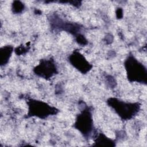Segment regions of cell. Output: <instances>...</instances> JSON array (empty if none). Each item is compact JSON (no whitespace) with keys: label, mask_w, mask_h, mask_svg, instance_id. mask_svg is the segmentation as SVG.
<instances>
[{"label":"cell","mask_w":147,"mask_h":147,"mask_svg":"<svg viewBox=\"0 0 147 147\" xmlns=\"http://www.w3.org/2000/svg\"><path fill=\"white\" fill-rule=\"evenodd\" d=\"M107 103L122 119L125 121L129 120L136 115L141 106L138 102H126L116 98H109L107 100Z\"/></svg>","instance_id":"1"},{"label":"cell","mask_w":147,"mask_h":147,"mask_svg":"<svg viewBox=\"0 0 147 147\" xmlns=\"http://www.w3.org/2000/svg\"><path fill=\"white\" fill-rule=\"evenodd\" d=\"M124 66L129 81L146 83V68L133 55L127 56L124 62Z\"/></svg>","instance_id":"2"},{"label":"cell","mask_w":147,"mask_h":147,"mask_svg":"<svg viewBox=\"0 0 147 147\" xmlns=\"http://www.w3.org/2000/svg\"><path fill=\"white\" fill-rule=\"evenodd\" d=\"M28 116L29 117H36L40 119H45L58 112V110L56 107L41 100L30 99L28 102Z\"/></svg>","instance_id":"3"},{"label":"cell","mask_w":147,"mask_h":147,"mask_svg":"<svg viewBox=\"0 0 147 147\" xmlns=\"http://www.w3.org/2000/svg\"><path fill=\"white\" fill-rule=\"evenodd\" d=\"M74 126L86 138H88L91 136L94 129V125L91 111L89 107H87L84 109L77 116Z\"/></svg>","instance_id":"4"},{"label":"cell","mask_w":147,"mask_h":147,"mask_svg":"<svg viewBox=\"0 0 147 147\" xmlns=\"http://www.w3.org/2000/svg\"><path fill=\"white\" fill-rule=\"evenodd\" d=\"M33 71L38 76L48 79L57 74V68L55 61L49 59L41 60L39 64L34 68Z\"/></svg>","instance_id":"5"},{"label":"cell","mask_w":147,"mask_h":147,"mask_svg":"<svg viewBox=\"0 0 147 147\" xmlns=\"http://www.w3.org/2000/svg\"><path fill=\"white\" fill-rule=\"evenodd\" d=\"M69 62L77 70L83 74L88 72L92 65L87 60L84 56L78 51H74L68 57Z\"/></svg>","instance_id":"6"},{"label":"cell","mask_w":147,"mask_h":147,"mask_svg":"<svg viewBox=\"0 0 147 147\" xmlns=\"http://www.w3.org/2000/svg\"><path fill=\"white\" fill-rule=\"evenodd\" d=\"M14 51V48L11 45H5L0 49V64L1 66L7 64Z\"/></svg>","instance_id":"7"},{"label":"cell","mask_w":147,"mask_h":147,"mask_svg":"<svg viewBox=\"0 0 147 147\" xmlns=\"http://www.w3.org/2000/svg\"><path fill=\"white\" fill-rule=\"evenodd\" d=\"M95 144L96 146H114L115 145L114 141L109 138L103 133H99L96 136L95 139Z\"/></svg>","instance_id":"8"},{"label":"cell","mask_w":147,"mask_h":147,"mask_svg":"<svg viewBox=\"0 0 147 147\" xmlns=\"http://www.w3.org/2000/svg\"><path fill=\"white\" fill-rule=\"evenodd\" d=\"M25 6L24 3H22L20 1H14L12 4L11 10L13 13L18 14L21 13L24 9Z\"/></svg>","instance_id":"9"}]
</instances>
